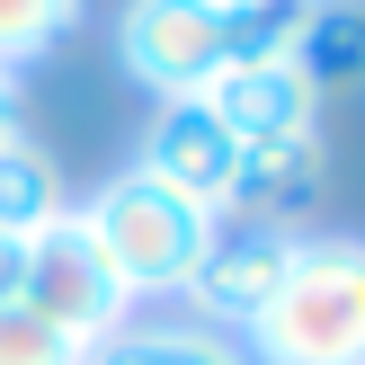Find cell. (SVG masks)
<instances>
[{
    "label": "cell",
    "instance_id": "14",
    "mask_svg": "<svg viewBox=\"0 0 365 365\" xmlns=\"http://www.w3.org/2000/svg\"><path fill=\"white\" fill-rule=\"evenodd\" d=\"M0 365H89V348L63 339L45 312H27V303H0Z\"/></svg>",
    "mask_w": 365,
    "mask_h": 365
},
{
    "label": "cell",
    "instance_id": "3",
    "mask_svg": "<svg viewBox=\"0 0 365 365\" xmlns=\"http://www.w3.org/2000/svg\"><path fill=\"white\" fill-rule=\"evenodd\" d=\"M27 312H45L63 339H81V348H98V339H116L125 321H134V294H125L116 259L98 250V232H89L81 205H63L45 232H27Z\"/></svg>",
    "mask_w": 365,
    "mask_h": 365
},
{
    "label": "cell",
    "instance_id": "12",
    "mask_svg": "<svg viewBox=\"0 0 365 365\" xmlns=\"http://www.w3.org/2000/svg\"><path fill=\"white\" fill-rule=\"evenodd\" d=\"M312 9H321V0H232V9H223V53H232V63H294Z\"/></svg>",
    "mask_w": 365,
    "mask_h": 365
},
{
    "label": "cell",
    "instance_id": "5",
    "mask_svg": "<svg viewBox=\"0 0 365 365\" xmlns=\"http://www.w3.org/2000/svg\"><path fill=\"white\" fill-rule=\"evenodd\" d=\"M294 241H303L294 223H223V232H214V250H205V267L187 277L196 321H205V330H223V339L250 330V321L277 303L285 267H294Z\"/></svg>",
    "mask_w": 365,
    "mask_h": 365
},
{
    "label": "cell",
    "instance_id": "10",
    "mask_svg": "<svg viewBox=\"0 0 365 365\" xmlns=\"http://www.w3.org/2000/svg\"><path fill=\"white\" fill-rule=\"evenodd\" d=\"M63 205H71V196H63L53 152H45V143H27V134H9V143H0V232L27 241V232H45Z\"/></svg>",
    "mask_w": 365,
    "mask_h": 365
},
{
    "label": "cell",
    "instance_id": "15",
    "mask_svg": "<svg viewBox=\"0 0 365 365\" xmlns=\"http://www.w3.org/2000/svg\"><path fill=\"white\" fill-rule=\"evenodd\" d=\"M18 294H27V241L0 232V303H18Z\"/></svg>",
    "mask_w": 365,
    "mask_h": 365
},
{
    "label": "cell",
    "instance_id": "16",
    "mask_svg": "<svg viewBox=\"0 0 365 365\" xmlns=\"http://www.w3.org/2000/svg\"><path fill=\"white\" fill-rule=\"evenodd\" d=\"M18 134V71H0V143Z\"/></svg>",
    "mask_w": 365,
    "mask_h": 365
},
{
    "label": "cell",
    "instance_id": "1",
    "mask_svg": "<svg viewBox=\"0 0 365 365\" xmlns=\"http://www.w3.org/2000/svg\"><path fill=\"white\" fill-rule=\"evenodd\" d=\"M241 339H250V365H365V241L303 232L277 303Z\"/></svg>",
    "mask_w": 365,
    "mask_h": 365
},
{
    "label": "cell",
    "instance_id": "4",
    "mask_svg": "<svg viewBox=\"0 0 365 365\" xmlns=\"http://www.w3.org/2000/svg\"><path fill=\"white\" fill-rule=\"evenodd\" d=\"M116 45H125V71H134L152 98H205L214 71L232 63L214 0H125Z\"/></svg>",
    "mask_w": 365,
    "mask_h": 365
},
{
    "label": "cell",
    "instance_id": "13",
    "mask_svg": "<svg viewBox=\"0 0 365 365\" xmlns=\"http://www.w3.org/2000/svg\"><path fill=\"white\" fill-rule=\"evenodd\" d=\"M71 27H81V0H0V71L53 53Z\"/></svg>",
    "mask_w": 365,
    "mask_h": 365
},
{
    "label": "cell",
    "instance_id": "7",
    "mask_svg": "<svg viewBox=\"0 0 365 365\" xmlns=\"http://www.w3.org/2000/svg\"><path fill=\"white\" fill-rule=\"evenodd\" d=\"M205 107L232 125V143H285V134H312L321 125V89L303 81L294 63H232V71H214V89H205Z\"/></svg>",
    "mask_w": 365,
    "mask_h": 365
},
{
    "label": "cell",
    "instance_id": "17",
    "mask_svg": "<svg viewBox=\"0 0 365 365\" xmlns=\"http://www.w3.org/2000/svg\"><path fill=\"white\" fill-rule=\"evenodd\" d=\"M214 9H232V0H214Z\"/></svg>",
    "mask_w": 365,
    "mask_h": 365
},
{
    "label": "cell",
    "instance_id": "6",
    "mask_svg": "<svg viewBox=\"0 0 365 365\" xmlns=\"http://www.w3.org/2000/svg\"><path fill=\"white\" fill-rule=\"evenodd\" d=\"M134 170H152L160 187H178V196H196L205 214H232L241 143H232V125L214 116L205 98H160L152 125H143V160Z\"/></svg>",
    "mask_w": 365,
    "mask_h": 365
},
{
    "label": "cell",
    "instance_id": "2",
    "mask_svg": "<svg viewBox=\"0 0 365 365\" xmlns=\"http://www.w3.org/2000/svg\"><path fill=\"white\" fill-rule=\"evenodd\" d=\"M81 214H89V232H98V250L116 259V277H125L134 303L143 294H187V277L205 267L214 232H223V214H205L196 196L160 187L152 170H116Z\"/></svg>",
    "mask_w": 365,
    "mask_h": 365
},
{
    "label": "cell",
    "instance_id": "8",
    "mask_svg": "<svg viewBox=\"0 0 365 365\" xmlns=\"http://www.w3.org/2000/svg\"><path fill=\"white\" fill-rule=\"evenodd\" d=\"M321 170H330L321 125H312V134H285V143H250L241 178H232V214H241V223H285V214L321 187Z\"/></svg>",
    "mask_w": 365,
    "mask_h": 365
},
{
    "label": "cell",
    "instance_id": "9",
    "mask_svg": "<svg viewBox=\"0 0 365 365\" xmlns=\"http://www.w3.org/2000/svg\"><path fill=\"white\" fill-rule=\"evenodd\" d=\"M89 365H250V348L205 321H125L116 339L89 348Z\"/></svg>",
    "mask_w": 365,
    "mask_h": 365
},
{
    "label": "cell",
    "instance_id": "11",
    "mask_svg": "<svg viewBox=\"0 0 365 365\" xmlns=\"http://www.w3.org/2000/svg\"><path fill=\"white\" fill-rule=\"evenodd\" d=\"M294 71H303L312 89L365 81V0H321L312 27H303V45H294Z\"/></svg>",
    "mask_w": 365,
    "mask_h": 365
}]
</instances>
